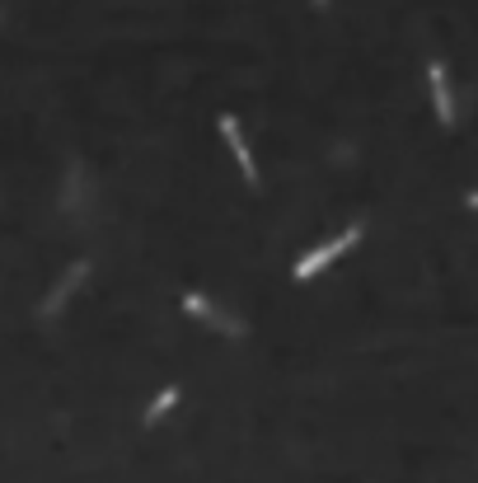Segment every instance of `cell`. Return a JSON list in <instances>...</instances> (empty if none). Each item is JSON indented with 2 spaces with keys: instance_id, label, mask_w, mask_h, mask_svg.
Listing matches in <instances>:
<instances>
[{
  "instance_id": "1",
  "label": "cell",
  "mask_w": 478,
  "mask_h": 483,
  "mask_svg": "<svg viewBox=\"0 0 478 483\" xmlns=\"http://www.w3.org/2000/svg\"><path fill=\"white\" fill-rule=\"evenodd\" d=\"M361 235H366L361 225H347V230H338L334 240H324V244L309 249V254H300V259H296V268H291V277H296V282L319 277V272H324L328 263H338V259L347 254V249H357V244H361Z\"/></svg>"
},
{
  "instance_id": "2",
  "label": "cell",
  "mask_w": 478,
  "mask_h": 483,
  "mask_svg": "<svg viewBox=\"0 0 478 483\" xmlns=\"http://www.w3.org/2000/svg\"><path fill=\"white\" fill-rule=\"evenodd\" d=\"M216 132L225 136V145H230V155H235V164H239V179H244L248 188H258V160H254V151H248V141H244L239 118H235V113H221V118H216Z\"/></svg>"
},
{
  "instance_id": "3",
  "label": "cell",
  "mask_w": 478,
  "mask_h": 483,
  "mask_svg": "<svg viewBox=\"0 0 478 483\" xmlns=\"http://www.w3.org/2000/svg\"><path fill=\"white\" fill-rule=\"evenodd\" d=\"M178 305L188 310L193 320H202L206 329H216V333H225V338H239V333H244V324L235 320V314H225L221 305H212V301L202 296V291H183V296H178Z\"/></svg>"
},
{
  "instance_id": "4",
  "label": "cell",
  "mask_w": 478,
  "mask_h": 483,
  "mask_svg": "<svg viewBox=\"0 0 478 483\" xmlns=\"http://www.w3.org/2000/svg\"><path fill=\"white\" fill-rule=\"evenodd\" d=\"M427 85H431V109L441 118V127H455V94H450L446 61H427Z\"/></svg>"
},
{
  "instance_id": "5",
  "label": "cell",
  "mask_w": 478,
  "mask_h": 483,
  "mask_svg": "<svg viewBox=\"0 0 478 483\" xmlns=\"http://www.w3.org/2000/svg\"><path fill=\"white\" fill-rule=\"evenodd\" d=\"M85 277H90V263H85V259H80V263H75V268L66 272V277H61V282H56V291H52V296L43 301V314H56V310H61V301H66V296H71V291H75V282H85Z\"/></svg>"
},
{
  "instance_id": "6",
  "label": "cell",
  "mask_w": 478,
  "mask_h": 483,
  "mask_svg": "<svg viewBox=\"0 0 478 483\" xmlns=\"http://www.w3.org/2000/svg\"><path fill=\"white\" fill-rule=\"evenodd\" d=\"M178 399H183V390H178V385H164V390L151 399V408L141 413V427H155V423H160V417L169 413V408H178Z\"/></svg>"
},
{
  "instance_id": "7",
  "label": "cell",
  "mask_w": 478,
  "mask_h": 483,
  "mask_svg": "<svg viewBox=\"0 0 478 483\" xmlns=\"http://www.w3.org/2000/svg\"><path fill=\"white\" fill-rule=\"evenodd\" d=\"M465 202H469V206H474V212H478V188H474V193H469Z\"/></svg>"
}]
</instances>
